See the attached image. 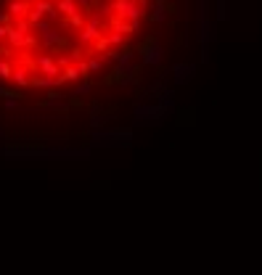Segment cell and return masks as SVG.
<instances>
[{
	"mask_svg": "<svg viewBox=\"0 0 262 275\" xmlns=\"http://www.w3.org/2000/svg\"><path fill=\"white\" fill-rule=\"evenodd\" d=\"M93 138H106V140H130L133 130L122 127V130H93Z\"/></svg>",
	"mask_w": 262,
	"mask_h": 275,
	"instance_id": "30bf717a",
	"label": "cell"
},
{
	"mask_svg": "<svg viewBox=\"0 0 262 275\" xmlns=\"http://www.w3.org/2000/svg\"><path fill=\"white\" fill-rule=\"evenodd\" d=\"M53 3H58V0H53Z\"/></svg>",
	"mask_w": 262,
	"mask_h": 275,
	"instance_id": "603a6c76",
	"label": "cell"
},
{
	"mask_svg": "<svg viewBox=\"0 0 262 275\" xmlns=\"http://www.w3.org/2000/svg\"><path fill=\"white\" fill-rule=\"evenodd\" d=\"M80 43L82 45H95L101 40V19L98 16H88V22H85V27L80 29Z\"/></svg>",
	"mask_w": 262,
	"mask_h": 275,
	"instance_id": "3957f363",
	"label": "cell"
},
{
	"mask_svg": "<svg viewBox=\"0 0 262 275\" xmlns=\"http://www.w3.org/2000/svg\"><path fill=\"white\" fill-rule=\"evenodd\" d=\"M3 154L5 156H43V154H50V151L45 146H32V143L27 146V143H24V146H5Z\"/></svg>",
	"mask_w": 262,
	"mask_h": 275,
	"instance_id": "8992f818",
	"label": "cell"
},
{
	"mask_svg": "<svg viewBox=\"0 0 262 275\" xmlns=\"http://www.w3.org/2000/svg\"><path fill=\"white\" fill-rule=\"evenodd\" d=\"M8 29L11 27H0V40H5V37H8Z\"/></svg>",
	"mask_w": 262,
	"mask_h": 275,
	"instance_id": "7402d4cb",
	"label": "cell"
},
{
	"mask_svg": "<svg viewBox=\"0 0 262 275\" xmlns=\"http://www.w3.org/2000/svg\"><path fill=\"white\" fill-rule=\"evenodd\" d=\"M151 19L156 24H162L167 19V5H165V0H156V3L151 5Z\"/></svg>",
	"mask_w": 262,
	"mask_h": 275,
	"instance_id": "4fadbf2b",
	"label": "cell"
},
{
	"mask_svg": "<svg viewBox=\"0 0 262 275\" xmlns=\"http://www.w3.org/2000/svg\"><path fill=\"white\" fill-rule=\"evenodd\" d=\"M11 74H14V64L8 58H0V82H11Z\"/></svg>",
	"mask_w": 262,
	"mask_h": 275,
	"instance_id": "5bb4252c",
	"label": "cell"
},
{
	"mask_svg": "<svg viewBox=\"0 0 262 275\" xmlns=\"http://www.w3.org/2000/svg\"><path fill=\"white\" fill-rule=\"evenodd\" d=\"M172 71H175V80H178V82H183V80H188V77H191L193 67H183V64H180V67H175Z\"/></svg>",
	"mask_w": 262,
	"mask_h": 275,
	"instance_id": "2e32d148",
	"label": "cell"
},
{
	"mask_svg": "<svg viewBox=\"0 0 262 275\" xmlns=\"http://www.w3.org/2000/svg\"><path fill=\"white\" fill-rule=\"evenodd\" d=\"M77 5L82 8V14L90 16V11H93V0H77Z\"/></svg>",
	"mask_w": 262,
	"mask_h": 275,
	"instance_id": "d6986e66",
	"label": "cell"
},
{
	"mask_svg": "<svg viewBox=\"0 0 262 275\" xmlns=\"http://www.w3.org/2000/svg\"><path fill=\"white\" fill-rule=\"evenodd\" d=\"M109 27L111 32H117V35H133V32H138L141 29V22H122V19H117V16H111L109 19Z\"/></svg>",
	"mask_w": 262,
	"mask_h": 275,
	"instance_id": "ba28073f",
	"label": "cell"
},
{
	"mask_svg": "<svg viewBox=\"0 0 262 275\" xmlns=\"http://www.w3.org/2000/svg\"><path fill=\"white\" fill-rule=\"evenodd\" d=\"M111 11H114V16L122 19V22H141V19L146 16V8H141L135 0H114V3H111Z\"/></svg>",
	"mask_w": 262,
	"mask_h": 275,
	"instance_id": "6da1fadb",
	"label": "cell"
},
{
	"mask_svg": "<svg viewBox=\"0 0 262 275\" xmlns=\"http://www.w3.org/2000/svg\"><path fill=\"white\" fill-rule=\"evenodd\" d=\"M11 27H14L16 32H22V35H32V27H29V22H27V19H19V22H14V24H11Z\"/></svg>",
	"mask_w": 262,
	"mask_h": 275,
	"instance_id": "e0dca14e",
	"label": "cell"
},
{
	"mask_svg": "<svg viewBox=\"0 0 262 275\" xmlns=\"http://www.w3.org/2000/svg\"><path fill=\"white\" fill-rule=\"evenodd\" d=\"M85 22H88V14H82V11H80L77 16L67 19V24H69V27H74V29H82V27H85Z\"/></svg>",
	"mask_w": 262,
	"mask_h": 275,
	"instance_id": "9a60e30c",
	"label": "cell"
},
{
	"mask_svg": "<svg viewBox=\"0 0 262 275\" xmlns=\"http://www.w3.org/2000/svg\"><path fill=\"white\" fill-rule=\"evenodd\" d=\"M11 82H14L16 90H27L32 88V71L24 67H14V74H11Z\"/></svg>",
	"mask_w": 262,
	"mask_h": 275,
	"instance_id": "9c48e42d",
	"label": "cell"
},
{
	"mask_svg": "<svg viewBox=\"0 0 262 275\" xmlns=\"http://www.w3.org/2000/svg\"><path fill=\"white\" fill-rule=\"evenodd\" d=\"M35 71H37V74H45V77H58V74H61V69L56 67L53 56H48V53H37Z\"/></svg>",
	"mask_w": 262,
	"mask_h": 275,
	"instance_id": "5b68a950",
	"label": "cell"
},
{
	"mask_svg": "<svg viewBox=\"0 0 262 275\" xmlns=\"http://www.w3.org/2000/svg\"><path fill=\"white\" fill-rule=\"evenodd\" d=\"M29 11H32V0H8V3H5V14L14 19V22L27 19Z\"/></svg>",
	"mask_w": 262,
	"mask_h": 275,
	"instance_id": "52a82bcc",
	"label": "cell"
},
{
	"mask_svg": "<svg viewBox=\"0 0 262 275\" xmlns=\"http://www.w3.org/2000/svg\"><path fill=\"white\" fill-rule=\"evenodd\" d=\"M11 24H14V19L5 14V11H0V27H11Z\"/></svg>",
	"mask_w": 262,
	"mask_h": 275,
	"instance_id": "ffe728a7",
	"label": "cell"
},
{
	"mask_svg": "<svg viewBox=\"0 0 262 275\" xmlns=\"http://www.w3.org/2000/svg\"><path fill=\"white\" fill-rule=\"evenodd\" d=\"M3 106H5V109H19V101H14V98H5Z\"/></svg>",
	"mask_w": 262,
	"mask_h": 275,
	"instance_id": "44dd1931",
	"label": "cell"
},
{
	"mask_svg": "<svg viewBox=\"0 0 262 275\" xmlns=\"http://www.w3.org/2000/svg\"><path fill=\"white\" fill-rule=\"evenodd\" d=\"M88 90H93V82H80V85H74V88H71V95H82V93H88Z\"/></svg>",
	"mask_w": 262,
	"mask_h": 275,
	"instance_id": "ac0fdd59",
	"label": "cell"
},
{
	"mask_svg": "<svg viewBox=\"0 0 262 275\" xmlns=\"http://www.w3.org/2000/svg\"><path fill=\"white\" fill-rule=\"evenodd\" d=\"M135 53H141V64H146V67H156V64H162V58H165V50H162V45L156 40H146Z\"/></svg>",
	"mask_w": 262,
	"mask_h": 275,
	"instance_id": "7a4b0ae2",
	"label": "cell"
},
{
	"mask_svg": "<svg viewBox=\"0 0 262 275\" xmlns=\"http://www.w3.org/2000/svg\"><path fill=\"white\" fill-rule=\"evenodd\" d=\"M58 80H61L64 85H67V82L77 85V82L82 80V71H80V67H74V64H69L67 69H61V74H58Z\"/></svg>",
	"mask_w": 262,
	"mask_h": 275,
	"instance_id": "7c38bea8",
	"label": "cell"
},
{
	"mask_svg": "<svg viewBox=\"0 0 262 275\" xmlns=\"http://www.w3.org/2000/svg\"><path fill=\"white\" fill-rule=\"evenodd\" d=\"M35 29H37V35H40V43L45 45V48H50V45H61V43H64L61 32H56L53 27H50V22H40Z\"/></svg>",
	"mask_w": 262,
	"mask_h": 275,
	"instance_id": "277c9868",
	"label": "cell"
},
{
	"mask_svg": "<svg viewBox=\"0 0 262 275\" xmlns=\"http://www.w3.org/2000/svg\"><path fill=\"white\" fill-rule=\"evenodd\" d=\"M56 11H58L64 19H71V16L80 14L82 8L77 5V0H58V3H56Z\"/></svg>",
	"mask_w": 262,
	"mask_h": 275,
	"instance_id": "8fae6325",
	"label": "cell"
}]
</instances>
